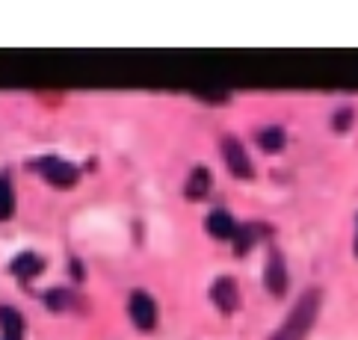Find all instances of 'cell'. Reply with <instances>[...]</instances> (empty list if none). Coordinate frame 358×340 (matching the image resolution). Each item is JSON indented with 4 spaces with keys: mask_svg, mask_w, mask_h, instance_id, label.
<instances>
[{
    "mask_svg": "<svg viewBox=\"0 0 358 340\" xmlns=\"http://www.w3.org/2000/svg\"><path fill=\"white\" fill-rule=\"evenodd\" d=\"M317 313H320V290H305L270 340H305L314 329Z\"/></svg>",
    "mask_w": 358,
    "mask_h": 340,
    "instance_id": "cell-1",
    "label": "cell"
},
{
    "mask_svg": "<svg viewBox=\"0 0 358 340\" xmlns=\"http://www.w3.org/2000/svg\"><path fill=\"white\" fill-rule=\"evenodd\" d=\"M36 169H39L54 186H74V184H78V166H71L69 160L42 157L39 163H36Z\"/></svg>",
    "mask_w": 358,
    "mask_h": 340,
    "instance_id": "cell-2",
    "label": "cell"
},
{
    "mask_svg": "<svg viewBox=\"0 0 358 340\" xmlns=\"http://www.w3.org/2000/svg\"><path fill=\"white\" fill-rule=\"evenodd\" d=\"M127 311H131V320L139 325L143 332H151L155 329V323H157V305H155V299H151L148 293H134L131 296V305H127Z\"/></svg>",
    "mask_w": 358,
    "mask_h": 340,
    "instance_id": "cell-3",
    "label": "cell"
},
{
    "mask_svg": "<svg viewBox=\"0 0 358 340\" xmlns=\"http://www.w3.org/2000/svg\"><path fill=\"white\" fill-rule=\"evenodd\" d=\"M264 284H266V290H270L273 296H285V290H287V267H285L281 251H270V258H266Z\"/></svg>",
    "mask_w": 358,
    "mask_h": 340,
    "instance_id": "cell-4",
    "label": "cell"
},
{
    "mask_svg": "<svg viewBox=\"0 0 358 340\" xmlns=\"http://www.w3.org/2000/svg\"><path fill=\"white\" fill-rule=\"evenodd\" d=\"M222 157H225L228 169H231L237 178H252V175H255L252 163H249V157H246V151H243V145L234 140V136L222 140Z\"/></svg>",
    "mask_w": 358,
    "mask_h": 340,
    "instance_id": "cell-5",
    "label": "cell"
},
{
    "mask_svg": "<svg viewBox=\"0 0 358 340\" xmlns=\"http://www.w3.org/2000/svg\"><path fill=\"white\" fill-rule=\"evenodd\" d=\"M210 299H213L216 305H220V311H225V313L237 311V305H240V293H237L234 279H216L213 290H210Z\"/></svg>",
    "mask_w": 358,
    "mask_h": 340,
    "instance_id": "cell-6",
    "label": "cell"
},
{
    "mask_svg": "<svg viewBox=\"0 0 358 340\" xmlns=\"http://www.w3.org/2000/svg\"><path fill=\"white\" fill-rule=\"evenodd\" d=\"M208 190H210V172L204 166H196L193 172H189L187 184H184V195L189 201H199V198L208 195Z\"/></svg>",
    "mask_w": 358,
    "mask_h": 340,
    "instance_id": "cell-7",
    "label": "cell"
},
{
    "mask_svg": "<svg viewBox=\"0 0 358 340\" xmlns=\"http://www.w3.org/2000/svg\"><path fill=\"white\" fill-rule=\"evenodd\" d=\"M208 231L216 237V240H234L237 225H234V219H231V213L213 210L210 216H208Z\"/></svg>",
    "mask_w": 358,
    "mask_h": 340,
    "instance_id": "cell-8",
    "label": "cell"
},
{
    "mask_svg": "<svg viewBox=\"0 0 358 340\" xmlns=\"http://www.w3.org/2000/svg\"><path fill=\"white\" fill-rule=\"evenodd\" d=\"M0 329H3V340H24V320L15 308H0Z\"/></svg>",
    "mask_w": 358,
    "mask_h": 340,
    "instance_id": "cell-9",
    "label": "cell"
},
{
    "mask_svg": "<svg viewBox=\"0 0 358 340\" xmlns=\"http://www.w3.org/2000/svg\"><path fill=\"white\" fill-rule=\"evenodd\" d=\"M12 272L18 275V279H33V275H39L45 269V260L39 255H33V251H24V255H18L15 260H12Z\"/></svg>",
    "mask_w": 358,
    "mask_h": 340,
    "instance_id": "cell-10",
    "label": "cell"
},
{
    "mask_svg": "<svg viewBox=\"0 0 358 340\" xmlns=\"http://www.w3.org/2000/svg\"><path fill=\"white\" fill-rule=\"evenodd\" d=\"M258 145L266 151V154H273V151H281L285 148V131L281 128H264L261 133H258Z\"/></svg>",
    "mask_w": 358,
    "mask_h": 340,
    "instance_id": "cell-11",
    "label": "cell"
},
{
    "mask_svg": "<svg viewBox=\"0 0 358 340\" xmlns=\"http://www.w3.org/2000/svg\"><path fill=\"white\" fill-rule=\"evenodd\" d=\"M255 243H258V228H252V225H243V228H237V234H234V251H237V255H246Z\"/></svg>",
    "mask_w": 358,
    "mask_h": 340,
    "instance_id": "cell-12",
    "label": "cell"
},
{
    "mask_svg": "<svg viewBox=\"0 0 358 340\" xmlns=\"http://www.w3.org/2000/svg\"><path fill=\"white\" fill-rule=\"evenodd\" d=\"M12 205H15V198H12V186L6 178H0V222H6L12 216Z\"/></svg>",
    "mask_w": 358,
    "mask_h": 340,
    "instance_id": "cell-13",
    "label": "cell"
},
{
    "mask_svg": "<svg viewBox=\"0 0 358 340\" xmlns=\"http://www.w3.org/2000/svg\"><path fill=\"white\" fill-rule=\"evenodd\" d=\"M352 124V110H338L335 112V131H347Z\"/></svg>",
    "mask_w": 358,
    "mask_h": 340,
    "instance_id": "cell-14",
    "label": "cell"
},
{
    "mask_svg": "<svg viewBox=\"0 0 358 340\" xmlns=\"http://www.w3.org/2000/svg\"><path fill=\"white\" fill-rule=\"evenodd\" d=\"M69 302V296L62 293V290H54V293H48V305H50V311H62V305Z\"/></svg>",
    "mask_w": 358,
    "mask_h": 340,
    "instance_id": "cell-15",
    "label": "cell"
},
{
    "mask_svg": "<svg viewBox=\"0 0 358 340\" xmlns=\"http://www.w3.org/2000/svg\"><path fill=\"white\" fill-rule=\"evenodd\" d=\"M201 101H210V104H225L228 101V92H196Z\"/></svg>",
    "mask_w": 358,
    "mask_h": 340,
    "instance_id": "cell-16",
    "label": "cell"
},
{
    "mask_svg": "<svg viewBox=\"0 0 358 340\" xmlns=\"http://www.w3.org/2000/svg\"><path fill=\"white\" fill-rule=\"evenodd\" d=\"M355 255H358V240H355Z\"/></svg>",
    "mask_w": 358,
    "mask_h": 340,
    "instance_id": "cell-17",
    "label": "cell"
}]
</instances>
